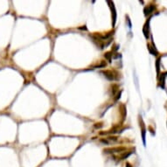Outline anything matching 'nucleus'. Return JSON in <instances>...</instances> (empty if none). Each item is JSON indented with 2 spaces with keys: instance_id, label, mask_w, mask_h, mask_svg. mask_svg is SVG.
Segmentation results:
<instances>
[{
  "instance_id": "1",
  "label": "nucleus",
  "mask_w": 167,
  "mask_h": 167,
  "mask_svg": "<svg viewBox=\"0 0 167 167\" xmlns=\"http://www.w3.org/2000/svg\"><path fill=\"white\" fill-rule=\"evenodd\" d=\"M154 9H155V7H154L153 5H149V6H147V7H145L144 10H143V12H144V15L145 16L150 15L151 12H153Z\"/></svg>"
},
{
  "instance_id": "2",
  "label": "nucleus",
  "mask_w": 167,
  "mask_h": 167,
  "mask_svg": "<svg viewBox=\"0 0 167 167\" xmlns=\"http://www.w3.org/2000/svg\"><path fill=\"white\" fill-rule=\"evenodd\" d=\"M124 148H113V149H107V150H104V152L108 153V151H110V153H114V152H122L123 151H124Z\"/></svg>"
},
{
  "instance_id": "3",
  "label": "nucleus",
  "mask_w": 167,
  "mask_h": 167,
  "mask_svg": "<svg viewBox=\"0 0 167 167\" xmlns=\"http://www.w3.org/2000/svg\"><path fill=\"white\" fill-rule=\"evenodd\" d=\"M149 22L150 20H148V22L145 24L144 27H143V34H144V37L146 39L149 38Z\"/></svg>"
},
{
  "instance_id": "4",
  "label": "nucleus",
  "mask_w": 167,
  "mask_h": 167,
  "mask_svg": "<svg viewBox=\"0 0 167 167\" xmlns=\"http://www.w3.org/2000/svg\"><path fill=\"white\" fill-rule=\"evenodd\" d=\"M104 74H105V77L107 78L108 80H110V81H112V80H114V76H113V74H112L110 71H104L102 72Z\"/></svg>"
},
{
  "instance_id": "5",
  "label": "nucleus",
  "mask_w": 167,
  "mask_h": 167,
  "mask_svg": "<svg viewBox=\"0 0 167 167\" xmlns=\"http://www.w3.org/2000/svg\"><path fill=\"white\" fill-rule=\"evenodd\" d=\"M167 75V72L164 73V74H161V78H160V82L162 83V88H164V85H165V79Z\"/></svg>"
},
{
  "instance_id": "6",
  "label": "nucleus",
  "mask_w": 167,
  "mask_h": 167,
  "mask_svg": "<svg viewBox=\"0 0 167 167\" xmlns=\"http://www.w3.org/2000/svg\"><path fill=\"white\" fill-rule=\"evenodd\" d=\"M130 154H131V152H129V153H127V154L124 153V154H123V155L121 157V160H123V159H126L128 157H129V155H130Z\"/></svg>"
},
{
  "instance_id": "7",
  "label": "nucleus",
  "mask_w": 167,
  "mask_h": 167,
  "mask_svg": "<svg viewBox=\"0 0 167 167\" xmlns=\"http://www.w3.org/2000/svg\"><path fill=\"white\" fill-rule=\"evenodd\" d=\"M111 55H112V54H110V53H107V54H106L104 56H105V58H107L109 60H110V56H111Z\"/></svg>"
},
{
  "instance_id": "8",
  "label": "nucleus",
  "mask_w": 167,
  "mask_h": 167,
  "mask_svg": "<svg viewBox=\"0 0 167 167\" xmlns=\"http://www.w3.org/2000/svg\"><path fill=\"white\" fill-rule=\"evenodd\" d=\"M109 140H111V141H116L117 140V138L116 137H110L109 138H108Z\"/></svg>"
},
{
  "instance_id": "9",
  "label": "nucleus",
  "mask_w": 167,
  "mask_h": 167,
  "mask_svg": "<svg viewBox=\"0 0 167 167\" xmlns=\"http://www.w3.org/2000/svg\"><path fill=\"white\" fill-rule=\"evenodd\" d=\"M157 73L159 72V60H157Z\"/></svg>"
},
{
  "instance_id": "10",
  "label": "nucleus",
  "mask_w": 167,
  "mask_h": 167,
  "mask_svg": "<svg viewBox=\"0 0 167 167\" xmlns=\"http://www.w3.org/2000/svg\"><path fill=\"white\" fill-rule=\"evenodd\" d=\"M101 142L103 143H106V144H109V142L107 141V140H104V139H101Z\"/></svg>"
},
{
  "instance_id": "11",
  "label": "nucleus",
  "mask_w": 167,
  "mask_h": 167,
  "mask_svg": "<svg viewBox=\"0 0 167 167\" xmlns=\"http://www.w3.org/2000/svg\"><path fill=\"white\" fill-rule=\"evenodd\" d=\"M126 167H132V166L129 165V164H127V165H126Z\"/></svg>"
}]
</instances>
